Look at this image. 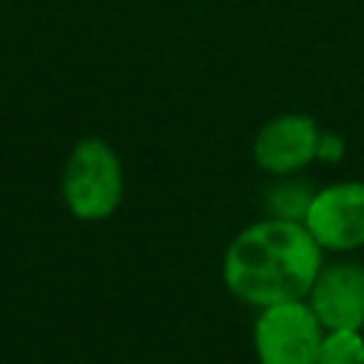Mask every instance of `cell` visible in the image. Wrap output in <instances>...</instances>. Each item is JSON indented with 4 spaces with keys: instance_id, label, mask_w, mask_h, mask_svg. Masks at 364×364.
<instances>
[{
    "instance_id": "obj_7",
    "label": "cell",
    "mask_w": 364,
    "mask_h": 364,
    "mask_svg": "<svg viewBox=\"0 0 364 364\" xmlns=\"http://www.w3.org/2000/svg\"><path fill=\"white\" fill-rule=\"evenodd\" d=\"M316 364H364L361 330H324Z\"/></svg>"
},
{
    "instance_id": "obj_8",
    "label": "cell",
    "mask_w": 364,
    "mask_h": 364,
    "mask_svg": "<svg viewBox=\"0 0 364 364\" xmlns=\"http://www.w3.org/2000/svg\"><path fill=\"white\" fill-rule=\"evenodd\" d=\"M313 191L301 182H282L267 193V213L273 219H290V222H301L307 208H310Z\"/></svg>"
},
{
    "instance_id": "obj_4",
    "label": "cell",
    "mask_w": 364,
    "mask_h": 364,
    "mask_svg": "<svg viewBox=\"0 0 364 364\" xmlns=\"http://www.w3.org/2000/svg\"><path fill=\"white\" fill-rule=\"evenodd\" d=\"M301 225L321 250L364 247V182H336L316 191Z\"/></svg>"
},
{
    "instance_id": "obj_5",
    "label": "cell",
    "mask_w": 364,
    "mask_h": 364,
    "mask_svg": "<svg viewBox=\"0 0 364 364\" xmlns=\"http://www.w3.org/2000/svg\"><path fill=\"white\" fill-rule=\"evenodd\" d=\"M321 128L307 114H282L264 122L253 139V159L273 176H287L318 154Z\"/></svg>"
},
{
    "instance_id": "obj_1",
    "label": "cell",
    "mask_w": 364,
    "mask_h": 364,
    "mask_svg": "<svg viewBox=\"0 0 364 364\" xmlns=\"http://www.w3.org/2000/svg\"><path fill=\"white\" fill-rule=\"evenodd\" d=\"M321 270V247L301 222L262 219L230 242L222 276L228 290L253 307L307 299Z\"/></svg>"
},
{
    "instance_id": "obj_2",
    "label": "cell",
    "mask_w": 364,
    "mask_h": 364,
    "mask_svg": "<svg viewBox=\"0 0 364 364\" xmlns=\"http://www.w3.org/2000/svg\"><path fill=\"white\" fill-rule=\"evenodd\" d=\"M63 196L74 216L105 219L122 199V165L102 139H80L63 171Z\"/></svg>"
},
{
    "instance_id": "obj_3",
    "label": "cell",
    "mask_w": 364,
    "mask_h": 364,
    "mask_svg": "<svg viewBox=\"0 0 364 364\" xmlns=\"http://www.w3.org/2000/svg\"><path fill=\"white\" fill-rule=\"evenodd\" d=\"M324 327L304 299L262 307L253 327L259 364H316Z\"/></svg>"
},
{
    "instance_id": "obj_6",
    "label": "cell",
    "mask_w": 364,
    "mask_h": 364,
    "mask_svg": "<svg viewBox=\"0 0 364 364\" xmlns=\"http://www.w3.org/2000/svg\"><path fill=\"white\" fill-rule=\"evenodd\" d=\"M307 304L324 330H361L364 327V267L344 262L321 267Z\"/></svg>"
},
{
    "instance_id": "obj_9",
    "label": "cell",
    "mask_w": 364,
    "mask_h": 364,
    "mask_svg": "<svg viewBox=\"0 0 364 364\" xmlns=\"http://www.w3.org/2000/svg\"><path fill=\"white\" fill-rule=\"evenodd\" d=\"M341 154H344V142L338 136H333V134H321L316 159H338Z\"/></svg>"
}]
</instances>
